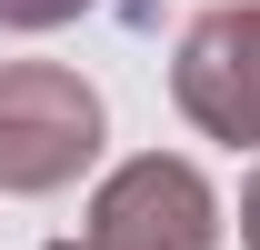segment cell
<instances>
[{
    "label": "cell",
    "instance_id": "obj_1",
    "mask_svg": "<svg viewBox=\"0 0 260 250\" xmlns=\"http://www.w3.org/2000/svg\"><path fill=\"white\" fill-rule=\"evenodd\" d=\"M70 150H90V90L70 80H0V180H60Z\"/></svg>",
    "mask_w": 260,
    "mask_h": 250
},
{
    "label": "cell",
    "instance_id": "obj_2",
    "mask_svg": "<svg viewBox=\"0 0 260 250\" xmlns=\"http://www.w3.org/2000/svg\"><path fill=\"white\" fill-rule=\"evenodd\" d=\"M230 50H260V20H210V30L190 40L200 70H240ZM250 80H260V70H250ZM190 110H200V120H220V130H240V140L260 130V100H230V90H190Z\"/></svg>",
    "mask_w": 260,
    "mask_h": 250
},
{
    "label": "cell",
    "instance_id": "obj_3",
    "mask_svg": "<svg viewBox=\"0 0 260 250\" xmlns=\"http://www.w3.org/2000/svg\"><path fill=\"white\" fill-rule=\"evenodd\" d=\"M250 240H260V190H250Z\"/></svg>",
    "mask_w": 260,
    "mask_h": 250
}]
</instances>
